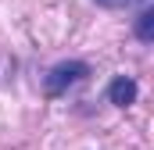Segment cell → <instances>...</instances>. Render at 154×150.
I'll return each mask as SVG.
<instances>
[{"mask_svg": "<svg viewBox=\"0 0 154 150\" xmlns=\"http://www.w3.org/2000/svg\"><path fill=\"white\" fill-rule=\"evenodd\" d=\"M90 75V64L86 61H79V57H68V61H57L50 72L43 75V93L54 100V97H61V93H68L72 86H79L82 79Z\"/></svg>", "mask_w": 154, "mask_h": 150, "instance_id": "cell-1", "label": "cell"}, {"mask_svg": "<svg viewBox=\"0 0 154 150\" xmlns=\"http://www.w3.org/2000/svg\"><path fill=\"white\" fill-rule=\"evenodd\" d=\"M104 97H108V104H115V107H129V104H136V97H140V82H136L133 75H115V79L108 82Z\"/></svg>", "mask_w": 154, "mask_h": 150, "instance_id": "cell-2", "label": "cell"}, {"mask_svg": "<svg viewBox=\"0 0 154 150\" xmlns=\"http://www.w3.org/2000/svg\"><path fill=\"white\" fill-rule=\"evenodd\" d=\"M133 36L140 39V43H151V39H154V7H151V4H143V7H140L136 25H133Z\"/></svg>", "mask_w": 154, "mask_h": 150, "instance_id": "cell-3", "label": "cell"}, {"mask_svg": "<svg viewBox=\"0 0 154 150\" xmlns=\"http://www.w3.org/2000/svg\"><path fill=\"white\" fill-rule=\"evenodd\" d=\"M97 7H108V11H122V7H133V4H140V0H93ZM147 4V0H143Z\"/></svg>", "mask_w": 154, "mask_h": 150, "instance_id": "cell-4", "label": "cell"}]
</instances>
